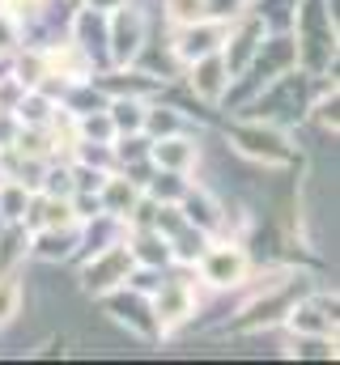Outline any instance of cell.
<instances>
[{"instance_id":"cell-1","label":"cell","mask_w":340,"mask_h":365,"mask_svg":"<svg viewBox=\"0 0 340 365\" xmlns=\"http://www.w3.org/2000/svg\"><path fill=\"white\" fill-rule=\"evenodd\" d=\"M328 86H336L332 73H328V77H311V73H302V68H289V73L272 77L264 90H255L234 115L259 119V123H272V128H285V132H289V128L306 123L311 102L328 90Z\"/></svg>"},{"instance_id":"cell-2","label":"cell","mask_w":340,"mask_h":365,"mask_svg":"<svg viewBox=\"0 0 340 365\" xmlns=\"http://www.w3.org/2000/svg\"><path fill=\"white\" fill-rule=\"evenodd\" d=\"M289 34H294V51H298L302 73H311V77L336 73V56H340L336 0H298Z\"/></svg>"},{"instance_id":"cell-3","label":"cell","mask_w":340,"mask_h":365,"mask_svg":"<svg viewBox=\"0 0 340 365\" xmlns=\"http://www.w3.org/2000/svg\"><path fill=\"white\" fill-rule=\"evenodd\" d=\"M289 68H298V51H294V34L289 30H281V34H264V43L255 47V56L247 60V68L230 81V90L221 98V106H230V110H239L255 90H264L272 77H281V73H289Z\"/></svg>"},{"instance_id":"cell-4","label":"cell","mask_w":340,"mask_h":365,"mask_svg":"<svg viewBox=\"0 0 340 365\" xmlns=\"http://www.w3.org/2000/svg\"><path fill=\"white\" fill-rule=\"evenodd\" d=\"M226 140L239 158H247L264 170H285L298 162V145L289 140L285 128H272V123H259V119H243L234 115V123L226 128Z\"/></svg>"},{"instance_id":"cell-5","label":"cell","mask_w":340,"mask_h":365,"mask_svg":"<svg viewBox=\"0 0 340 365\" xmlns=\"http://www.w3.org/2000/svg\"><path fill=\"white\" fill-rule=\"evenodd\" d=\"M149 302H154V314H158V327H162V340H166L179 327H187V323L196 319V310H200L196 276L187 272V268H179V272L166 268L162 280H158V289L149 293Z\"/></svg>"},{"instance_id":"cell-6","label":"cell","mask_w":340,"mask_h":365,"mask_svg":"<svg viewBox=\"0 0 340 365\" xmlns=\"http://www.w3.org/2000/svg\"><path fill=\"white\" fill-rule=\"evenodd\" d=\"M251 268L255 259L239 238H209L204 255L196 259V276L209 289H243L251 280Z\"/></svg>"},{"instance_id":"cell-7","label":"cell","mask_w":340,"mask_h":365,"mask_svg":"<svg viewBox=\"0 0 340 365\" xmlns=\"http://www.w3.org/2000/svg\"><path fill=\"white\" fill-rule=\"evenodd\" d=\"M98 302H102V314H106L111 323L128 327L136 340H149V344L162 340V327H158V314H154L149 293H141V289H132V284H119V289L102 293Z\"/></svg>"},{"instance_id":"cell-8","label":"cell","mask_w":340,"mask_h":365,"mask_svg":"<svg viewBox=\"0 0 340 365\" xmlns=\"http://www.w3.org/2000/svg\"><path fill=\"white\" fill-rule=\"evenodd\" d=\"M145 38H149V17H145V9H136V4L128 0V4H119V9L106 13V56H111V68L132 64L136 51L145 47Z\"/></svg>"},{"instance_id":"cell-9","label":"cell","mask_w":340,"mask_h":365,"mask_svg":"<svg viewBox=\"0 0 340 365\" xmlns=\"http://www.w3.org/2000/svg\"><path fill=\"white\" fill-rule=\"evenodd\" d=\"M128 272H132V255H128L124 242H115V247H106V251H94V255L77 259V284H81L85 297H102V293L119 289V284L128 280Z\"/></svg>"},{"instance_id":"cell-10","label":"cell","mask_w":340,"mask_h":365,"mask_svg":"<svg viewBox=\"0 0 340 365\" xmlns=\"http://www.w3.org/2000/svg\"><path fill=\"white\" fill-rule=\"evenodd\" d=\"M69 43L85 56L89 73L111 68V56H106V9H94V4L77 0L73 4V21H69Z\"/></svg>"},{"instance_id":"cell-11","label":"cell","mask_w":340,"mask_h":365,"mask_svg":"<svg viewBox=\"0 0 340 365\" xmlns=\"http://www.w3.org/2000/svg\"><path fill=\"white\" fill-rule=\"evenodd\" d=\"M281 327H285L289 336H336V297L306 289V293L285 310Z\"/></svg>"},{"instance_id":"cell-12","label":"cell","mask_w":340,"mask_h":365,"mask_svg":"<svg viewBox=\"0 0 340 365\" xmlns=\"http://www.w3.org/2000/svg\"><path fill=\"white\" fill-rule=\"evenodd\" d=\"M226 26L230 21H217V17H200L191 26H174L170 30V51L179 56V64H191L200 56H213L226 43Z\"/></svg>"},{"instance_id":"cell-13","label":"cell","mask_w":340,"mask_h":365,"mask_svg":"<svg viewBox=\"0 0 340 365\" xmlns=\"http://www.w3.org/2000/svg\"><path fill=\"white\" fill-rule=\"evenodd\" d=\"M183 77H187V90L196 93V102H204V106H221V98L230 90V81H234L226 60H221V51L183 64Z\"/></svg>"},{"instance_id":"cell-14","label":"cell","mask_w":340,"mask_h":365,"mask_svg":"<svg viewBox=\"0 0 340 365\" xmlns=\"http://www.w3.org/2000/svg\"><path fill=\"white\" fill-rule=\"evenodd\" d=\"M179 208H183V217H187L196 230H204L209 238H221V234H230L226 204H221V200H217L209 187H196V182H187V191H183Z\"/></svg>"},{"instance_id":"cell-15","label":"cell","mask_w":340,"mask_h":365,"mask_svg":"<svg viewBox=\"0 0 340 365\" xmlns=\"http://www.w3.org/2000/svg\"><path fill=\"white\" fill-rule=\"evenodd\" d=\"M77 247H81V221L30 230V259H39V264H69V259H77Z\"/></svg>"},{"instance_id":"cell-16","label":"cell","mask_w":340,"mask_h":365,"mask_svg":"<svg viewBox=\"0 0 340 365\" xmlns=\"http://www.w3.org/2000/svg\"><path fill=\"white\" fill-rule=\"evenodd\" d=\"M149 162L158 170H174V175H191L200 162V145L196 132H174V136H158L149 140Z\"/></svg>"},{"instance_id":"cell-17","label":"cell","mask_w":340,"mask_h":365,"mask_svg":"<svg viewBox=\"0 0 340 365\" xmlns=\"http://www.w3.org/2000/svg\"><path fill=\"white\" fill-rule=\"evenodd\" d=\"M124 247H128V255H132L136 268H174L166 238H162L154 225H128Z\"/></svg>"},{"instance_id":"cell-18","label":"cell","mask_w":340,"mask_h":365,"mask_svg":"<svg viewBox=\"0 0 340 365\" xmlns=\"http://www.w3.org/2000/svg\"><path fill=\"white\" fill-rule=\"evenodd\" d=\"M98 200H102V212H111V217H124L128 221V212H132V204L141 200V187L128 179L124 170H111L102 187H98Z\"/></svg>"},{"instance_id":"cell-19","label":"cell","mask_w":340,"mask_h":365,"mask_svg":"<svg viewBox=\"0 0 340 365\" xmlns=\"http://www.w3.org/2000/svg\"><path fill=\"white\" fill-rule=\"evenodd\" d=\"M9 115L17 119V128H51L60 119V106H56V98H47L43 90H26Z\"/></svg>"},{"instance_id":"cell-20","label":"cell","mask_w":340,"mask_h":365,"mask_svg":"<svg viewBox=\"0 0 340 365\" xmlns=\"http://www.w3.org/2000/svg\"><path fill=\"white\" fill-rule=\"evenodd\" d=\"M149 140H158V136H174V132H196L191 128V119L179 110V106H170V102H158V98H149V106H145V128H141Z\"/></svg>"},{"instance_id":"cell-21","label":"cell","mask_w":340,"mask_h":365,"mask_svg":"<svg viewBox=\"0 0 340 365\" xmlns=\"http://www.w3.org/2000/svg\"><path fill=\"white\" fill-rule=\"evenodd\" d=\"M30 259V230L21 221L0 225V272H17Z\"/></svg>"},{"instance_id":"cell-22","label":"cell","mask_w":340,"mask_h":365,"mask_svg":"<svg viewBox=\"0 0 340 365\" xmlns=\"http://www.w3.org/2000/svg\"><path fill=\"white\" fill-rule=\"evenodd\" d=\"M145 106H149V98H111L106 115L115 123V136L119 132H141L145 128Z\"/></svg>"},{"instance_id":"cell-23","label":"cell","mask_w":340,"mask_h":365,"mask_svg":"<svg viewBox=\"0 0 340 365\" xmlns=\"http://www.w3.org/2000/svg\"><path fill=\"white\" fill-rule=\"evenodd\" d=\"M187 182H191L187 175H174V170H158V166H154V175L145 179L141 191H145L149 200H158V204H179L183 191H187Z\"/></svg>"},{"instance_id":"cell-24","label":"cell","mask_w":340,"mask_h":365,"mask_svg":"<svg viewBox=\"0 0 340 365\" xmlns=\"http://www.w3.org/2000/svg\"><path fill=\"white\" fill-rule=\"evenodd\" d=\"M21 306H26V284L17 280V272H0V331L21 319Z\"/></svg>"},{"instance_id":"cell-25","label":"cell","mask_w":340,"mask_h":365,"mask_svg":"<svg viewBox=\"0 0 340 365\" xmlns=\"http://www.w3.org/2000/svg\"><path fill=\"white\" fill-rule=\"evenodd\" d=\"M73 136H77V140L111 145V140H115V123H111L106 106H102V110H89V115H81V119H73Z\"/></svg>"},{"instance_id":"cell-26","label":"cell","mask_w":340,"mask_h":365,"mask_svg":"<svg viewBox=\"0 0 340 365\" xmlns=\"http://www.w3.org/2000/svg\"><path fill=\"white\" fill-rule=\"evenodd\" d=\"M289 357H302V361H332V357H336V336H294V340H289Z\"/></svg>"},{"instance_id":"cell-27","label":"cell","mask_w":340,"mask_h":365,"mask_svg":"<svg viewBox=\"0 0 340 365\" xmlns=\"http://www.w3.org/2000/svg\"><path fill=\"white\" fill-rule=\"evenodd\" d=\"M294 4H298V0H255L251 9L272 34H281V30H289V21H294Z\"/></svg>"},{"instance_id":"cell-28","label":"cell","mask_w":340,"mask_h":365,"mask_svg":"<svg viewBox=\"0 0 340 365\" xmlns=\"http://www.w3.org/2000/svg\"><path fill=\"white\" fill-rule=\"evenodd\" d=\"M162 17H166V26H191V21H200L204 17V0H162Z\"/></svg>"},{"instance_id":"cell-29","label":"cell","mask_w":340,"mask_h":365,"mask_svg":"<svg viewBox=\"0 0 340 365\" xmlns=\"http://www.w3.org/2000/svg\"><path fill=\"white\" fill-rule=\"evenodd\" d=\"M21 47V21L0 9V56H13Z\"/></svg>"},{"instance_id":"cell-30","label":"cell","mask_w":340,"mask_h":365,"mask_svg":"<svg viewBox=\"0 0 340 365\" xmlns=\"http://www.w3.org/2000/svg\"><path fill=\"white\" fill-rule=\"evenodd\" d=\"M247 9H251V0H204V17H217V21H234Z\"/></svg>"},{"instance_id":"cell-31","label":"cell","mask_w":340,"mask_h":365,"mask_svg":"<svg viewBox=\"0 0 340 365\" xmlns=\"http://www.w3.org/2000/svg\"><path fill=\"white\" fill-rule=\"evenodd\" d=\"M43 4H47V0H0V9H4V13H13L17 21H26V17H30V13H39Z\"/></svg>"},{"instance_id":"cell-32","label":"cell","mask_w":340,"mask_h":365,"mask_svg":"<svg viewBox=\"0 0 340 365\" xmlns=\"http://www.w3.org/2000/svg\"><path fill=\"white\" fill-rule=\"evenodd\" d=\"M13 136H17V119H13L9 110H0V149L13 145Z\"/></svg>"},{"instance_id":"cell-33","label":"cell","mask_w":340,"mask_h":365,"mask_svg":"<svg viewBox=\"0 0 340 365\" xmlns=\"http://www.w3.org/2000/svg\"><path fill=\"white\" fill-rule=\"evenodd\" d=\"M85 4H94V9H106V13H111V9H119V4H128V0H85Z\"/></svg>"},{"instance_id":"cell-34","label":"cell","mask_w":340,"mask_h":365,"mask_svg":"<svg viewBox=\"0 0 340 365\" xmlns=\"http://www.w3.org/2000/svg\"><path fill=\"white\" fill-rule=\"evenodd\" d=\"M0 225H4V212H0Z\"/></svg>"}]
</instances>
